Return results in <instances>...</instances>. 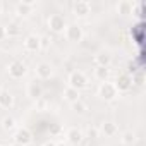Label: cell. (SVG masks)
I'll use <instances>...</instances> for the list:
<instances>
[{
    "instance_id": "cell-1",
    "label": "cell",
    "mask_w": 146,
    "mask_h": 146,
    "mask_svg": "<svg viewBox=\"0 0 146 146\" xmlns=\"http://www.w3.org/2000/svg\"><path fill=\"white\" fill-rule=\"evenodd\" d=\"M86 86H88V78L84 76V72H81V70H72L70 74H69V88H74V90L81 91Z\"/></svg>"
},
{
    "instance_id": "cell-2",
    "label": "cell",
    "mask_w": 146,
    "mask_h": 146,
    "mask_svg": "<svg viewBox=\"0 0 146 146\" xmlns=\"http://www.w3.org/2000/svg\"><path fill=\"white\" fill-rule=\"evenodd\" d=\"M26 64L21 62V60H12L9 65H7V72H9V76L12 79H21L26 76Z\"/></svg>"
},
{
    "instance_id": "cell-3",
    "label": "cell",
    "mask_w": 146,
    "mask_h": 146,
    "mask_svg": "<svg viewBox=\"0 0 146 146\" xmlns=\"http://www.w3.org/2000/svg\"><path fill=\"white\" fill-rule=\"evenodd\" d=\"M113 86H115L117 93H127L132 88V76H129L127 72H120L113 83Z\"/></svg>"
},
{
    "instance_id": "cell-4",
    "label": "cell",
    "mask_w": 146,
    "mask_h": 146,
    "mask_svg": "<svg viewBox=\"0 0 146 146\" xmlns=\"http://www.w3.org/2000/svg\"><path fill=\"white\" fill-rule=\"evenodd\" d=\"M48 28L52 33H64L67 28V23L62 14H52L48 17Z\"/></svg>"
},
{
    "instance_id": "cell-5",
    "label": "cell",
    "mask_w": 146,
    "mask_h": 146,
    "mask_svg": "<svg viewBox=\"0 0 146 146\" xmlns=\"http://www.w3.org/2000/svg\"><path fill=\"white\" fill-rule=\"evenodd\" d=\"M98 93H100V96H102L105 102H112V100L117 98V90H115L113 83H110V81H107V83H100Z\"/></svg>"
},
{
    "instance_id": "cell-6",
    "label": "cell",
    "mask_w": 146,
    "mask_h": 146,
    "mask_svg": "<svg viewBox=\"0 0 146 146\" xmlns=\"http://www.w3.org/2000/svg\"><path fill=\"white\" fill-rule=\"evenodd\" d=\"M12 139H14V143H17V144L29 146L31 141H33V134H31V131H29L28 127H19V129L14 132Z\"/></svg>"
},
{
    "instance_id": "cell-7",
    "label": "cell",
    "mask_w": 146,
    "mask_h": 146,
    "mask_svg": "<svg viewBox=\"0 0 146 146\" xmlns=\"http://www.w3.org/2000/svg\"><path fill=\"white\" fill-rule=\"evenodd\" d=\"M65 38L67 41H72V43H78L83 40V28L79 24H67L65 28Z\"/></svg>"
},
{
    "instance_id": "cell-8",
    "label": "cell",
    "mask_w": 146,
    "mask_h": 146,
    "mask_svg": "<svg viewBox=\"0 0 146 146\" xmlns=\"http://www.w3.org/2000/svg\"><path fill=\"white\" fill-rule=\"evenodd\" d=\"M24 50L29 52V53H36L41 50V41H40V36L36 35H28L24 38Z\"/></svg>"
},
{
    "instance_id": "cell-9",
    "label": "cell",
    "mask_w": 146,
    "mask_h": 146,
    "mask_svg": "<svg viewBox=\"0 0 146 146\" xmlns=\"http://www.w3.org/2000/svg\"><path fill=\"white\" fill-rule=\"evenodd\" d=\"M36 7V2L35 0H23V2H17L14 5V11L17 16H28L33 12V9Z\"/></svg>"
},
{
    "instance_id": "cell-10",
    "label": "cell",
    "mask_w": 146,
    "mask_h": 146,
    "mask_svg": "<svg viewBox=\"0 0 146 146\" xmlns=\"http://www.w3.org/2000/svg\"><path fill=\"white\" fill-rule=\"evenodd\" d=\"M90 11H91V4L86 2V0H78V2L72 4V12H74L76 16H79V17L88 16Z\"/></svg>"
},
{
    "instance_id": "cell-11",
    "label": "cell",
    "mask_w": 146,
    "mask_h": 146,
    "mask_svg": "<svg viewBox=\"0 0 146 146\" xmlns=\"http://www.w3.org/2000/svg\"><path fill=\"white\" fill-rule=\"evenodd\" d=\"M52 74H53V69H52L50 64H46V62H40V64L36 65V76H38L40 79H50Z\"/></svg>"
},
{
    "instance_id": "cell-12",
    "label": "cell",
    "mask_w": 146,
    "mask_h": 146,
    "mask_svg": "<svg viewBox=\"0 0 146 146\" xmlns=\"http://www.w3.org/2000/svg\"><path fill=\"white\" fill-rule=\"evenodd\" d=\"M65 137H67V143H69V144H79V143L83 141L84 134H83V131H81V129L72 127V129H69V131H67Z\"/></svg>"
},
{
    "instance_id": "cell-13",
    "label": "cell",
    "mask_w": 146,
    "mask_h": 146,
    "mask_svg": "<svg viewBox=\"0 0 146 146\" xmlns=\"http://www.w3.org/2000/svg\"><path fill=\"white\" fill-rule=\"evenodd\" d=\"M28 96L29 98H33V100H40V98H43V86L40 84V83H31L29 86H28Z\"/></svg>"
},
{
    "instance_id": "cell-14",
    "label": "cell",
    "mask_w": 146,
    "mask_h": 146,
    "mask_svg": "<svg viewBox=\"0 0 146 146\" xmlns=\"http://www.w3.org/2000/svg\"><path fill=\"white\" fill-rule=\"evenodd\" d=\"M95 64L96 67H108L112 64V55L108 52H100L95 55Z\"/></svg>"
},
{
    "instance_id": "cell-15",
    "label": "cell",
    "mask_w": 146,
    "mask_h": 146,
    "mask_svg": "<svg viewBox=\"0 0 146 146\" xmlns=\"http://www.w3.org/2000/svg\"><path fill=\"white\" fill-rule=\"evenodd\" d=\"M100 132L105 134V137H113V136H117L119 127H117V124H113V122H103L102 127H100Z\"/></svg>"
},
{
    "instance_id": "cell-16",
    "label": "cell",
    "mask_w": 146,
    "mask_h": 146,
    "mask_svg": "<svg viewBox=\"0 0 146 146\" xmlns=\"http://www.w3.org/2000/svg\"><path fill=\"white\" fill-rule=\"evenodd\" d=\"M110 78V69L108 67H96L95 69V79L100 83H107Z\"/></svg>"
},
{
    "instance_id": "cell-17",
    "label": "cell",
    "mask_w": 146,
    "mask_h": 146,
    "mask_svg": "<svg viewBox=\"0 0 146 146\" xmlns=\"http://www.w3.org/2000/svg\"><path fill=\"white\" fill-rule=\"evenodd\" d=\"M14 105V96L9 91H0V107L2 108H11Z\"/></svg>"
},
{
    "instance_id": "cell-18",
    "label": "cell",
    "mask_w": 146,
    "mask_h": 146,
    "mask_svg": "<svg viewBox=\"0 0 146 146\" xmlns=\"http://www.w3.org/2000/svg\"><path fill=\"white\" fill-rule=\"evenodd\" d=\"M64 98L69 102V103H76L78 100H81V95H79V91L78 90H74V88H65V91H64Z\"/></svg>"
},
{
    "instance_id": "cell-19",
    "label": "cell",
    "mask_w": 146,
    "mask_h": 146,
    "mask_svg": "<svg viewBox=\"0 0 146 146\" xmlns=\"http://www.w3.org/2000/svg\"><path fill=\"white\" fill-rule=\"evenodd\" d=\"M132 9H134V4L132 2H119V5H117V12L119 14H124V16H127V14H132Z\"/></svg>"
},
{
    "instance_id": "cell-20",
    "label": "cell",
    "mask_w": 146,
    "mask_h": 146,
    "mask_svg": "<svg viewBox=\"0 0 146 146\" xmlns=\"http://www.w3.org/2000/svg\"><path fill=\"white\" fill-rule=\"evenodd\" d=\"M134 141H136V134L132 131H125L120 134V143L124 146H131V144H134Z\"/></svg>"
},
{
    "instance_id": "cell-21",
    "label": "cell",
    "mask_w": 146,
    "mask_h": 146,
    "mask_svg": "<svg viewBox=\"0 0 146 146\" xmlns=\"http://www.w3.org/2000/svg\"><path fill=\"white\" fill-rule=\"evenodd\" d=\"M4 28H5V36H7V38H12V36H17V35H19V26L14 24V23L7 24V26H4Z\"/></svg>"
},
{
    "instance_id": "cell-22",
    "label": "cell",
    "mask_w": 146,
    "mask_h": 146,
    "mask_svg": "<svg viewBox=\"0 0 146 146\" xmlns=\"http://www.w3.org/2000/svg\"><path fill=\"white\" fill-rule=\"evenodd\" d=\"M70 105H72V110H74L76 113H86V110H88L86 103H83L81 100H78L76 103H70Z\"/></svg>"
},
{
    "instance_id": "cell-23",
    "label": "cell",
    "mask_w": 146,
    "mask_h": 146,
    "mask_svg": "<svg viewBox=\"0 0 146 146\" xmlns=\"http://www.w3.org/2000/svg\"><path fill=\"white\" fill-rule=\"evenodd\" d=\"M2 127H4L5 131H12V129L16 127V120H14V117H4V120H2Z\"/></svg>"
},
{
    "instance_id": "cell-24",
    "label": "cell",
    "mask_w": 146,
    "mask_h": 146,
    "mask_svg": "<svg viewBox=\"0 0 146 146\" xmlns=\"http://www.w3.org/2000/svg\"><path fill=\"white\" fill-rule=\"evenodd\" d=\"M60 132H62V125L60 124H52L50 125V134L52 136H58Z\"/></svg>"
},
{
    "instance_id": "cell-25",
    "label": "cell",
    "mask_w": 146,
    "mask_h": 146,
    "mask_svg": "<svg viewBox=\"0 0 146 146\" xmlns=\"http://www.w3.org/2000/svg\"><path fill=\"white\" fill-rule=\"evenodd\" d=\"M98 134H100V129H98V127H90V129H88V137H90V139H96Z\"/></svg>"
},
{
    "instance_id": "cell-26",
    "label": "cell",
    "mask_w": 146,
    "mask_h": 146,
    "mask_svg": "<svg viewBox=\"0 0 146 146\" xmlns=\"http://www.w3.org/2000/svg\"><path fill=\"white\" fill-rule=\"evenodd\" d=\"M40 41H41V48H45V46H48V43L52 41L48 36H40Z\"/></svg>"
},
{
    "instance_id": "cell-27",
    "label": "cell",
    "mask_w": 146,
    "mask_h": 146,
    "mask_svg": "<svg viewBox=\"0 0 146 146\" xmlns=\"http://www.w3.org/2000/svg\"><path fill=\"white\" fill-rule=\"evenodd\" d=\"M5 38H7V36H5V28H4L2 24H0V43H2Z\"/></svg>"
},
{
    "instance_id": "cell-28",
    "label": "cell",
    "mask_w": 146,
    "mask_h": 146,
    "mask_svg": "<svg viewBox=\"0 0 146 146\" xmlns=\"http://www.w3.org/2000/svg\"><path fill=\"white\" fill-rule=\"evenodd\" d=\"M43 146H57V143H53V141H46Z\"/></svg>"
},
{
    "instance_id": "cell-29",
    "label": "cell",
    "mask_w": 146,
    "mask_h": 146,
    "mask_svg": "<svg viewBox=\"0 0 146 146\" xmlns=\"http://www.w3.org/2000/svg\"><path fill=\"white\" fill-rule=\"evenodd\" d=\"M2 11H4V2L0 0V12H2Z\"/></svg>"
},
{
    "instance_id": "cell-30",
    "label": "cell",
    "mask_w": 146,
    "mask_h": 146,
    "mask_svg": "<svg viewBox=\"0 0 146 146\" xmlns=\"http://www.w3.org/2000/svg\"><path fill=\"white\" fill-rule=\"evenodd\" d=\"M11 146H23V144H17V143H12Z\"/></svg>"
},
{
    "instance_id": "cell-31",
    "label": "cell",
    "mask_w": 146,
    "mask_h": 146,
    "mask_svg": "<svg viewBox=\"0 0 146 146\" xmlns=\"http://www.w3.org/2000/svg\"><path fill=\"white\" fill-rule=\"evenodd\" d=\"M57 146H69V144H57Z\"/></svg>"
}]
</instances>
